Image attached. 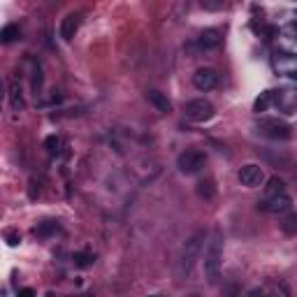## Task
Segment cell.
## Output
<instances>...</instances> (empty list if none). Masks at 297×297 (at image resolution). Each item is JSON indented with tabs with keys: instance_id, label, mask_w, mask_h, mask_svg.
Here are the masks:
<instances>
[{
	"instance_id": "cell-28",
	"label": "cell",
	"mask_w": 297,
	"mask_h": 297,
	"mask_svg": "<svg viewBox=\"0 0 297 297\" xmlns=\"http://www.w3.org/2000/svg\"><path fill=\"white\" fill-rule=\"evenodd\" d=\"M153 297H160V295H153Z\"/></svg>"
},
{
	"instance_id": "cell-6",
	"label": "cell",
	"mask_w": 297,
	"mask_h": 297,
	"mask_svg": "<svg viewBox=\"0 0 297 297\" xmlns=\"http://www.w3.org/2000/svg\"><path fill=\"white\" fill-rule=\"evenodd\" d=\"M239 181H242V186H246V188H258L260 183L265 181V172H262L260 165L249 163V165H244V168L239 170Z\"/></svg>"
},
{
	"instance_id": "cell-10",
	"label": "cell",
	"mask_w": 297,
	"mask_h": 297,
	"mask_svg": "<svg viewBox=\"0 0 297 297\" xmlns=\"http://www.w3.org/2000/svg\"><path fill=\"white\" fill-rule=\"evenodd\" d=\"M221 31H216V28H207V31L200 33L198 38V46L200 49H216V46H221Z\"/></svg>"
},
{
	"instance_id": "cell-5",
	"label": "cell",
	"mask_w": 297,
	"mask_h": 297,
	"mask_svg": "<svg viewBox=\"0 0 297 297\" xmlns=\"http://www.w3.org/2000/svg\"><path fill=\"white\" fill-rule=\"evenodd\" d=\"M186 116L195 123H205L213 116V105L205 98L191 100V102H186Z\"/></svg>"
},
{
	"instance_id": "cell-13",
	"label": "cell",
	"mask_w": 297,
	"mask_h": 297,
	"mask_svg": "<svg viewBox=\"0 0 297 297\" xmlns=\"http://www.w3.org/2000/svg\"><path fill=\"white\" fill-rule=\"evenodd\" d=\"M9 105H12V109H14V112H21L23 107H26L19 82H12V86H9Z\"/></svg>"
},
{
	"instance_id": "cell-20",
	"label": "cell",
	"mask_w": 297,
	"mask_h": 297,
	"mask_svg": "<svg viewBox=\"0 0 297 297\" xmlns=\"http://www.w3.org/2000/svg\"><path fill=\"white\" fill-rule=\"evenodd\" d=\"M44 146H46V151H49V156H58L61 153V139L56 137V135H49L44 139Z\"/></svg>"
},
{
	"instance_id": "cell-4",
	"label": "cell",
	"mask_w": 297,
	"mask_h": 297,
	"mask_svg": "<svg viewBox=\"0 0 297 297\" xmlns=\"http://www.w3.org/2000/svg\"><path fill=\"white\" fill-rule=\"evenodd\" d=\"M205 163H207L205 153L191 149V151L179 153V158H176V168H179L181 174H195V172H200V170L205 168Z\"/></svg>"
},
{
	"instance_id": "cell-7",
	"label": "cell",
	"mask_w": 297,
	"mask_h": 297,
	"mask_svg": "<svg viewBox=\"0 0 297 297\" xmlns=\"http://www.w3.org/2000/svg\"><path fill=\"white\" fill-rule=\"evenodd\" d=\"M193 86L198 88V91H212L218 86V75H216V70L212 68H200L195 70V75H193Z\"/></svg>"
},
{
	"instance_id": "cell-25",
	"label": "cell",
	"mask_w": 297,
	"mask_h": 297,
	"mask_svg": "<svg viewBox=\"0 0 297 297\" xmlns=\"http://www.w3.org/2000/svg\"><path fill=\"white\" fill-rule=\"evenodd\" d=\"M288 28H290V33H293V35H295V38H297V21H293V23H290V26H288Z\"/></svg>"
},
{
	"instance_id": "cell-3",
	"label": "cell",
	"mask_w": 297,
	"mask_h": 297,
	"mask_svg": "<svg viewBox=\"0 0 297 297\" xmlns=\"http://www.w3.org/2000/svg\"><path fill=\"white\" fill-rule=\"evenodd\" d=\"M258 130L265 137L276 139V142H286V139L293 137V128H290V123H286L283 119H260Z\"/></svg>"
},
{
	"instance_id": "cell-12",
	"label": "cell",
	"mask_w": 297,
	"mask_h": 297,
	"mask_svg": "<svg viewBox=\"0 0 297 297\" xmlns=\"http://www.w3.org/2000/svg\"><path fill=\"white\" fill-rule=\"evenodd\" d=\"M195 193H198L202 200H213L216 198V183H213V179H202V181H198Z\"/></svg>"
},
{
	"instance_id": "cell-11",
	"label": "cell",
	"mask_w": 297,
	"mask_h": 297,
	"mask_svg": "<svg viewBox=\"0 0 297 297\" xmlns=\"http://www.w3.org/2000/svg\"><path fill=\"white\" fill-rule=\"evenodd\" d=\"M146 100L151 102L158 112H163V114H168V112H172V102L168 100V95L165 93H160V91H149L146 93Z\"/></svg>"
},
{
	"instance_id": "cell-15",
	"label": "cell",
	"mask_w": 297,
	"mask_h": 297,
	"mask_svg": "<svg viewBox=\"0 0 297 297\" xmlns=\"http://www.w3.org/2000/svg\"><path fill=\"white\" fill-rule=\"evenodd\" d=\"M19 35H21V28H19L16 23H9V26H5V28H2V33H0V40H2L5 44H9V42H14Z\"/></svg>"
},
{
	"instance_id": "cell-23",
	"label": "cell",
	"mask_w": 297,
	"mask_h": 297,
	"mask_svg": "<svg viewBox=\"0 0 297 297\" xmlns=\"http://www.w3.org/2000/svg\"><path fill=\"white\" fill-rule=\"evenodd\" d=\"M202 7H205V9H221V7H223V2H213V0H205V2H202Z\"/></svg>"
},
{
	"instance_id": "cell-9",
	"label": "cell",
	"mask_w": 297,
	"mask_h": 297,
	"mask_svg": "<svg viewBox=\"0 0 297 297\" xmlns=\"http://www.w3.org/2000/svg\"><path fill=\"white\" fill-rule=\"evenodd\" d=\"M79 21H82V16L79 14H68L65 19L61 21V38L65 40V42H70V40L75 38V33L79 31Z\"/></svg>"
},
{
	"instance_id": "cell-21",
	"label": "cell",
	"mask_w": 297,
	"mask_h": 297,
	"mask_svg": "<svg viewBox=\"0 0 297 297\" xmlns=\"http://www.w3.org/2000/svg\"><path fill=\"white\" fill-rule=\"evenodd\" d=\"M33 91L38 95V91L42 88V68H40V63H33Z\"/></svg>"
},
{
	"instance_id": "cell-16",
	"label": "cell",
	"mask_w": 297,
	"mask_h": 297,
	"mask_svg": "<svg viewBox=\"0 0 297 297\" xmlns=\"http://www.w3.org/2000/svg\"><path fill=\"white\" fill-rule=\"evenodd\" d=\"M38 237H49L53 235V232H58V223L56 221H44V223H40V225H35V230H33Z\"/></svg>"
},
{
	"instance_id": "cell-1",
	"label": "cell",
	"mask_w": 297,
	"mask_h": 297,
	"mask_svg": "<svg viewBox=\"0 0 297 297\" xmlns=\"http://www.w3.org/2000/svg\"><path fill=\"white\" fill-rule=\"evenodd\" d=\"M207 242V232L205 230H198V232H193L181 246V253H179V258H176V267H174V274L176 279H186V276L193 272V267L195 262L200 260V253H202V246Z\"/></svg>"
},
{
	"instance_id": "cell-19",
	"label": "cell",
	"mask_w": 297,
	"mask_h": 297,
	"mask_svg": "<svg viewBox=\"0 0 297 297\" xmlns=\"http://www.w3.org/2000/svg\"><path fill=\"white\" fill-rule=\"evenodd\" d=\"M75 265L77 267H82V269H84V267H91L93 262H95V255H93V253H86V251H79V253H75Z\"/></svg>"
},
{
	"instance_id": "cell-8",
	"label": "cell",
	"mask_w": 297,
	"mask_h": 297,
	"mask_svg": "<svg viewBox=\"0 0 297 297\" xmlns=\"http://www.w3.org/2000/svg\"><path fill=\"white\" fill-rule=\"evenodd\" d=\"M258 207L262 209V212H267V213H286V212H290L293 200H290V195L281 193V195H274V198H265Z\"/></svg>"
},
{
	"instance_id": "cell-14",
	"label": "cell",
	"mask_w": 297,
	"mask_h": 297,
	"mask_svg": "<svg viewBox=\"0 0 297 297\" xmlns=\"http://www.w3.org/2000/svg\"><path fill=\"white\" fill-rule=\"evenodd\" d=\"M281 193H286V183L279 176H272L265 186V198H274V195H281Z\"/></svg>"
},
{
	"instance_id": "cell-22",
	"label": "cell",
	"mask_w": 297,
	"mask_h": 297,
	"mask_svg": "<svg viewBox=\"0 0 297 297\" xmlns=\"http://www.w3.org/2000/svg\"><path fill=\"white\" fill-rule=\"evenodd\" d=\"M5 242H7L9 246H16L21 242V235H19L16 230H5Z\"/></svg>"
},
{
	"instance_id": "cell-24",
	"label": "cell",
	"mask_w": 297,
	"mask_h": 297,
	"mask_svg": "<svg viewBox=\"0 0 297 297\" xmlns=\"http://www.w3.org/2000/svg\"><path fill=\"white\" fill-rule=\"evenodd\" d=\"M19 297H35V290L33 288H21L19 290Z\"/></svg>"
},
{
	"instance_id": "cell-17",
	"label": "cell",
	"mask_w": 297,
	"mask_h": 297,
	"mask_svg": "<svg viewBox=\"0 0 297 297\" xmlns=\"http://www.w3.org/2000/svg\"><path fill=\"white\" fill-rule=\"evenodd\" d=\"M269 102H272V91L260 93V98L255 100V102H253V112H258V114L267 112V107H269Z\"/></svg>"
},
{
	"instance_id": "cell-27",
	"label": "cell",
	"mask_w": 297,
	"mask_h": 297,
	"mask_svg": "<svg viewBox=\"0 0 297 297\" xmlns=\"http://www.w3.org/2000/svg\"><path fill=\"white\" fill-rule=\"evenodd\" d=\"M82 297H93V295H82Z\"/></svg>"
},
{
	"instance_id": "cell-2",
	"label": "cell",
	"mask_w": 297,
	"mask_h": 297,
	"mask_svg": "<svg viewBox=\"0 0 297 297\" xmlns=\"http://www.w3.org/2000/svg\"><path fill=\"white\" fill-rule=\"evenodd\" d=\"M221 260H223V232L221 230H213V235L209 237L205 249V279L209 283H218V276H221Z\"/></svg>"
},
{
	"instance_id": "cell-26",
	"label": "cell",
	"mask_w": 297,
	"mask_h": 297,
	"mask_svg": "<svg viewBox=\"0 0 297 297\" xmlns=\"http://www.w3.org/2000/svg\"><path fill=\"white\" fill-rule=\"evenodd\" d=\"M267 297H281V295H279V293H272V295H267Z\"/></svg>"
},
{
	"instance_id": "cell-18",
	"label": "cell",
	"mask_w": 297,
	"mask_h": 297,
	"mask_svg": "<svg viewBox=\"0 0 297 297\" xmlns=\"http://www.w3.org/2000/svg\"><path fill=\"white\" fill-rule=\"evenodd\" d=\"M281 230L286 232V235H297V213H290V216H286L281 221Z\"/></svg>"
}]
</instances>
